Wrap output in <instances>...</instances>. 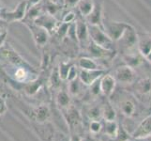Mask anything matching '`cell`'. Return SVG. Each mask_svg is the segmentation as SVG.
<instances>
[{"mask_svg":"<svg viewBox=\"0 0 151 141\" xmlns=\"http://www.w3.org/2000/svg\"><path fill=\"white\" fill-rule=\"evenodd\" d=\"M86 21L88 25H98V27H103V5L101 0H95V6L92 12L86 18Z\"/></svg>","mask_w":151,"mask_h":141,"instance_id":"cell-11","label":"cell"},{"mask_svg":"<svg viewBox=\"0 0 151 141\" xmlns=\"http://www.w3.org/2000/svg\"><path fill=\"white\" fill-rule=\"evenodd\" d=\"M129 24L126 22H119V21H114L110 19H105L103 21V29L108 34L114 43L121 39V37L129 28Z\"/></svg>","mask_w":151,"mask_h":141,"instance_id":"cell-4","label":"cell"},{"mask_svg":"<svg viewBox=\"0 0 151 141\" xmlns=\"http://www.w3.org/2000/svg\"><path fill=\"white\" fill-rule=\"evenodd\" d=\"M78 16V12L77 10L75 12L74 9H68L62 14V18L60 21L62 23H66V24H72L75 22V20Z\"/></svg>","mask_w":151,"mask_h":141,"instance_id":"cell-26","label":"cell"},{"mask_svg":"<svg viewBox=\"0 0 151 141\" xmlns=\"http://www.w3.org/2000/svg\"><path fill=\"white\" fill-rule=\"evenodd\" d=\"M151 135V114L138 125L135 131L132 134V137L135 139L147 138Z\"/></svg>","mask_w":151,"mask_h":141,"instance_id":"cell-14","label":"cell"},{"mask_svg":"<svg viewBox=\"0 0 151 141\" xmlns=\"http://www.w3.org/2000/svg\"><path fill=\"white\" fill-rule=\"evenodd\" d=\"M103 129H104V134L112 138H114L118 130V124L116 121H105Z\"/></svg>","mask_w":151,"mask_h":141,"instance_id":"cell-25","label":"cell"},{"mask_svg":"<svg viewBox=\"0 0 151 141\" xmlns=\"http://www.w3.org/2000/svg\"><path fill=\"white\" fill-rule=\"evenodd\" d=\"M27 0H22L13 9L8 10L7 9H1L0 17L6 20L9 24L14 22H22L24 19L25 15H27Z\"/></svg>","mask_w":151,"mask_h":141,"instance_id":"cell-5","label":"cell"},{"mask_svg":"<svg viewBox=\"0 0 151 141\" xmlns=\"http://www.w3.org/2000/svg\"><path fill=\"white\" fill-rule=\"evenodd\" d=\"M88 29H89L90 39L93 43L105 49L116 51V44L105 32L103 27H98V25H88Z\"/></svg>","mask_w":151,"mask_h":141,"instance_id":"cell-1","label":"cell"},{"mask_svg":"<svg viewBox=\"0 0 151 141\" xmlns=\"http://www.w3.org/2000/svg\"><path fill=\"white\" fill-rule=\"evenodd\" d=\"M71 102V96L70 95L68 90L64 88H60L59 90H57V94L55 96V103L60 109H66L70 106Z\"/></svg>","mask_w":151,"mask_h":141,"instance_id":"cell-17","label":"cell"},{"mask_svg":"<svg viewBox=\"0 0 151 141\" xmlns=\"http://www.w3.org/2000/svg\"><path fill=\"white\" fill-rule=\"evenodd\" d=\"M63 111L65 112L64 114L65 119L68 125L70 126V130L76 129V127L79 126V124L81 123V121H82L81 114L78 111V109L70 104L69 107L63 109Z\"/></svg>","mask_w":151,"mask_h":141,"instance_id":"cell-13","label":"cell"},{"mask_svg":"<svg viewBox=\"0 0 151 141\" xmlns=\"http://www.w3.org/2000/svg\"><path fill=\"white\" fill-rule=\"evenodd\" d=\"M112 74L114 76L118 84L121 85L132 86L137 80L136 70L124 63L122 65H118L117 67L114 68Z\"/></svg>","mask_w":151,"mask_h":141,"instance_id":"cell-2","label":"cell"},{"mask_svg":"<svg viewBox=\"0 0 151 141\" xmlns=\"http://www.w3.org/2000/svg\"><path fill=\"white\" fill-rule=\"evenodd\" d=\"M7 36H8V33L7 34H2L0 35V47H2L5 43H7Z\"/></svg>","mask_w":151,"mask_h":141,"instance_id":"cell-37","label":"cell"},{"mask_svg":"<svg viewBox=\"0 0 151 141\" xmlns=\"http://www.w3.org/2000/svg\"><path fill=\"white\" fill-rule=\"evenodd\" d=\"M70 141H82V137L77 134H73L70 137Z\"/></svg>","mask_w":151,"mask_h":141,"instance_id":"cell-38","label":"cell"},{"mask_svg":"<svg viewBox=\"0 0 151 141\" xmlns=\"http://www.w3.org/2000/svg\"><path fill=\"white\" fill-rule=\"evenodd\" d=\"M9 30V23L6 20L0 17V35L7 34Z\"/></svg>","mask_w":151,"mask_h":141,"instance_id":"cell-34","label":"cell"},{"mask_svg":"<svg viewBox=\"0 0 151 141\" xmlns=\"http://www.w3.org/2000/svg\"><path fill=\"white\" fill-rule=\"evenodd\" d=\"M89 130L92 134H98L102 130V125L100 121H91L89 124Z\"/></svg>","mask_w":151,"mask_h":141,"instance_id":"cell-31","label":"cell"},{"mask_svg":"<svg viewBox=\"0 0 151 141\" xmlns=\"http://www.w3.org/2000/svg\"><path fill=\"white\" fill-rule=\"evenodd\" d=\"M145 60H147V61L148 62V63L151 65V52H150V53H149L147 56L145 57Z\"/></svg>","mask_w":151,"mask_h":141,"instance_id":"cell-40","label":"cell"},{"mask_svg":"<svg viewBox=\"0 0 151 141\" xmlns=\"http://www.w3.org/2000/svg\"><path fill=\"white\" fill-rule=\"evenodd\" d=\"M87 116L91 121H99L102 117V106H93L88 109Z\"/></svg>","mask_w":151,"mask_h":141,"instance_id":"cell-27","label":"cell"},{"mask_svg":"<svg viewBox=\"0 0 151 141\" xmlns=\"http://www.w3.org/2000/svg\"><path fill=\"white\" fill-rule=\"evenodd\" d=\"M137 48L144 57L151 52V34L150 33H138Z\"/></svg>","mask_w":151,"mask_h":141,"instance_id":"cell-16","label":"cell"},{"mask_svg":"<svg viewBox=\"0 0 151 141\" xmlns=\"http://www.w3.org/2000/svg\"><path fill=\"white\" fill-rule=\"evenodd\" d=\"M79 1L80 0H64V8L66 9V10L73 9L77 7Z\"/></svg>","mask_w":151,"mask_h":141,"instance_id":"cell-33","label":"cell"},{"mask_svg":"<svg viewBox=\"0 0 151 141\" xmlns=\"http://www.w3.org/2000/svg\"><path fill=\"white\" fill-rule=\"evenodd\" d=\"M75 30H76V38L79 49L84 51L88 44L90 43L91 39L89 35V29H88V24L84 17L78 13V16L75 20Z\"/></svg>","mask_w":151,"mask_h":141,"instance_id":"cell-3","label":"cell"},{"mask_svg":"<svg viewBox=\"0 0 151 141\" xmlns=\"http://www.w3.org/2000/svg\"><path fill=\"white\" fill-rule=\"evenodd\" d=\"M8 111V106L6 103V100L0 96V116H2Z\"/></svg>","mask_w":151,"mask_h":141,"instance_id":"cell-35","label":"cell"},{"mask_svg":"<svg viewBox=\"0 0 151 141\" xmlns=\"http://www.w3.org/2000/svg\"><path fill=\"white\" fill-rule=\"evenodd\" d=\"M24 90L25 91V93L29 96H32L39 91V90L43 84V81L40 78H37V79L31 80L29 82L24 83Z\"/></svg>","mask_w":151,"mask_h":141,"instance_id":"cell-21","label":"cell"},{"mask_svg":"<svg viewBox=\"0 0 151 141\" xmlns=\"http://www.w3.org/2000/svg\"><path fill=\"white\" fill-rule=\"evenodd\" d=\"M106 70H82L79 71V79L86 87H89L93 83L101 78L104 74H107Z\"/></svg>","mask_w":151,"mask_h":141,"instance_id":"cell-10","label":"cell"},{"mask_svg":"<svg viewBox=\"0 0 151 141\" xmlns=\"http://www.w3.org/2000/svg\"><path fill=\"white\" fill-rule=\"evenodd\" d=\"M45 1L55 3V4H59V5H63V6H64V0H45Z\"/></svg>","mask_w":151,"mask_h":141,"instance_id":"cell-39","label":"cell"},{"mask_svg":"<svg viewBox=\"0 0 151 141\" xmlns=\"http://www.w3.org/2000/svg\"><path fill=\"white\" fill-rule=\"evenodd\" d=\"M94 6H95V0H80L75 9L78 12V13L86 19L92 12Z\"/></svg>","mask_w":151,"mask_h":141,"instance_id":"cell-18","label":"cell"},{"mask_svg":"<svg viewBox=\"0 0 151 141\" xmlns=\"http://www.w3.org/2000/svg\"><path fill=\"white\" fill-rule=\"evenodd\" d=\"M76 65L82 70H102L104 68L98 60L87 56H82L76 60Z\"/></svg>","mask_w":151,"mask_h":141,"instance_id":"cell-15","label":"cell"},{"mask_svg":"<svg viewBox=\"0 0 151 141\" xmlns=\"http://www.w3.org/2000/svg\"><path fill=\"white\" fill-rule=\"evenodd\" d=\"M49 84L50 86L54 88V90H59L61 88V84H62V79L59 76L58 74V70H57V67H55V69L52 71L51 74L49 76Z\"/></svg>","mask_w":151,"mask_h":141,"instance_id":"cell-24","label":"cell"},{"mask_svg":"<svg viewBox=\"0 0 151 141\" xmlns=\"http://www.w3.org/2000/svg\"><path fill=\"white\" fill-rule=\"evenodd\" d=\"M0 12H1V8H0Z\"/></svg>","mask_w":151,"mask_h":141,"instance_id":"cell-42","label":"cell"},{"mask_svg":"<svg viewBox=\"0 0 151 141\" xmlns=\"http://www.w3.org/2000/svg\"><path fill=\"white\" fill-rule=\"evenodd\" d=\"M51 141H70V137L69 138L66 134L60 132H56L54 134Z\"/></svg>","mask_w":151,"mask_h":141,"instance_id":"cell-32","label":"cell"},{"mask_svg":"<svg viewBox=\"0 0 151 141\" xmlns=\"http://www.w3.org/2000/svg\"><path fill=\"white\" fill-rule=\"evenodd\" d=\"M25 25L28 27L31 35H32V38L36 46L39 49H45V47L48 45L50 41L51 34L45 28L36 25L35 23L27 24Z\"/></svg>","mask_w":151,"mask_h":141,"instance_id":"cell-6","label":"cell"},{"mask_svg":"<svg viewBox=\"0 0 151 141\" xmlns=\"http://www.w3.org/2000/svg\"><path fill=\"white\" fill-rule=\"evenodd\" d=\"M117 106L119 110L121 113L128 118L132 117L135 111H136V104H135V101L132 96L129 94H125L122 96V99L120 98L117 102Z\"/></svg>","mask_w":151,"mask_h":141,"instance_id":"cell-12","label":"cell"},{"mask_svg":"<svg viewBox=\"0 0 151 141\" xmlns=\"http://www.w3.org/2000/svg\"><path fill=\"white\" fill-rule=\"evenodd\" d=\"M89 92L92 96L97 97V96H100L101 95V78L99 80H97L96 82L93 83L92 85H90L89 87Z\"/></svg>","mask_w":151,"mask_h":141,"instance_id":"cell-29","label":"cell"},{"mask_svg":"<svg viewBox=\"0 0 151 141\" xmlns=\"http://www.w3.org/2000/svg\"><path fill=\"white\" fill-rule=\"evenodd\" d=\"M117 82L114 76L107 72L101 78V95H103L105 98H110L114 95L116 91Z\"/></svg>","mask_w":151,"mask_h":141,"instance_id":"cell-9","label":"cell"},{"mask_svg":"<svg viewBox=\"0 0 151 141\" xmlns=\"http://www.w3.org/2000/svg\"><path fill=\"white\" fill-rule=\"evenodd\" d=\"M135 96L141 99H148L151 96V77H143L137 79L132 85Z\"/></svg>","mask_w":151,"mask_h":141,"instance_id":"cell-8","label":"cell"},{"mask_svg":"<svg viewBox=\"0 0 151 141\" xmlns=\"http://www.w3.org/2000/svg\"><path fill=\"white\" fill-rule=\"evenodd\" d=\"M50 118V109L46 104H40L34 110V119L39 123H44Z\"/></svg>","mask_w":151,"mask_h":141,"instance_id":"cell-20","label":"cell"},{"mask_svg":"<svg viewBox=\"0 0 151 141\" xmlns=\"http://www.w3.org/2000/svg\"><path fill=\"white\" fill-rule=\"evenodd\" d=\"M132 134H129L127 130L125 129L122 125H118V130L116 137L113 138V141H128L131 138Z\"/></svg>","mask_w":151,"mask_h":141,"instance_id":"cell-28","label":"cell"},{"mask_svg":"<svg viewBox=\"0 0 151 141\" xmlns=\"http://www.w3.org/2000/svg\"><path fill=\"white\" fill-rule=\"evenodd\" d=\"M86 87L82 83L79 77L70 82H68V91L71 97H78L84 93V87Z\"/></svg>","mask_w":151,"mask_h":141,"instance_id":"cell-19","label":"cell"},{"mask_svg":"<svg viewBox=\"0 0 151 141\" xmlns=\"http://www.w3.org/2000/svg\"><path fill=\"white\" fill-rule=\"evenodd\" d=\"M79 67L76 65V62L71 66L70 70V72H69V75H68V79H67V82H70L72 80L76 79V78L79 77Z\"/></svg>","mask_w":151,"mask_h":141,"instance_id":"cell-30","label":"cell"},{"mask_svg":"<svg viewBox=\"0 0 151 141\" xmlns=\"http://www.w3.org/2000/svg\"><path fill=\"white\" fill-rule=\"evenodd\" d=\"M74 63L75 62L72 61V60H66V61H61L58 64V66H57V70H58L59 76L63 82L67 81L70 68Z\"/></svg>","mask_w":151,"mask_h":141,"instance_id":"cell-22","label":"cell"},{"mask_svg":"<svg viewBox=\"0 0 151 141\" xmlns=\"http://www.w3.org/2000/svg\"><path fill=\"white\" fill-rule=\"evenodd\" d=\"M82 141H94V140H92V139H90V138H86V139H83V138H82Z\"/></svg>","mask_w":151,"mask_h":141,"instance_id":"cell-41","label":"cell"},{"mask_svg":"<svg viewBox=\"0 0 151 141\" xmlns=\"http://www.w3.org/2000/svg\"><path fill=\"white\" fill-rule=\"evenodd\" d=\"M61 21L56 18L54 15H52L48 12H44L35 21V24L40 25V27L45 28L48 32L52 35H54L56 31L57 27H59Z\"/></svg>","mask_w":151,"mask_h":141,"instance_id":"cell-7","label":"cell"},{"mask_svg":"<svg viewBox=\"0 0 151 141\" xmlns=\"http://www.w3.org/2000/svg\"><path fill=\"white\" fill-rule=\"evenodd\" d=\"M102 118L107 121H116V110H114V106L109 102H106L102 106Z\"/></svg>","mask_w":151,"mask_h":141,"instance_id":"cell-23","label":"cell"},{"mask_svg":"<svg viewBox=\"0 0 151 141\" xmlns=\"http://www.w3.org/2000/svg\"><path fill=\"white\" fill-rule=\"evenodd\" d=\"M27 7H28V9L29 8H31V7H33V6H35V5H38V4H40L42 0H27Z\"/></svg>","mask_w":151,"mask_h":141,"instance_id":"cell-36","label":"cell"}]
</instances>
